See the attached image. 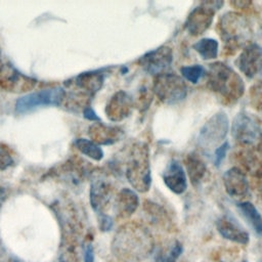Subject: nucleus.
Wrapping results in <instances>:
<instances>
[{
	"mask_svg": "<svg viewBox=\"0 0 262 262\" xmlns=\"http://www.w3.org/2000/svg\"><path fill=\"white\" fill-rule=\"evenodd\" d=\"M154 246L149 230L143 224L131 221L117 230L112 249L118 258L126 262H141L152 253Z\"/></svg>",
	"mask_w": 262,
	"mask_h": 262,
	"instance_id": "f257e3e1",
	"label": "nucleus"
},
{
	"mask_svg": "<svg viewBox=\"0 0 262 262\" xmlns=\"http://www.w3.org/2000/svg\"><path fill=\"white\" fill-rule=\"evenodd\" d=\"M209 89L223 103H235L245 93V83L242 77L229 66L216 61L209 66L206 73Z\"/></svg>",
	"mask_w": 262,
	"mask_h": 262,
	"instance_id": "f03ea898",
	"label": "nucleus"
},
{
	"mask_svg": "<svg viewBox=\"0 0 262 262\" xmlns=\"http://www.w3.org/2000/svg\"><path fill=\"white\" fill-rule=\"evenodd\" d=\"M224 44V51L234 54L250 44L252 31L248 19L239 12L228 11L221 15L216 27Z\"/></svg>",
	"mask_w": 262,
	"mask_h": 262,
	"instance_id": "7ed1b4c3",
	"label": "nucleus"
},
{
	"mask_svg": "<svg viewBox=\"0 0 262 262\" xmlns=\"http://www.w3.org/2000/svg\"><path fill=\"white\" fill-rule=\"evenodd\" d=\"M125 175L131 186L138 192L149 190L151 173L149 150L145 142H135L131 145L126 158Z\"/></svg>",
	"mask_w": 262,
	"mask_h": 262,
	"instance_id": "20e7f679",
	"label": "nucleus"
},
{
	"mask_svg": "<svg viewBox=\"0 0 262 262\" xmlns=\"http://www.w3.org/2000/svg\"><path fill=\"white\" fill-rule=\"evenodd\" d=\"M152 92L165 104L182 101L187 94V86L183 78L173 73H164L154 79Z\"/></svg>",
	"mask_w": 262,
	"mask_h": 262,
	"instance_id": "39448f33",
	"label": "nucleus"
},
{
	"mask_svg": "<svg viewBox=\"0 0 262 262\" xmlns=\"http://www.w3.org/2000/svg\"><path fill=\"white\" fill-rule=\"evenodd\" d=\"M231 135L241 147L254 146L262 141V127L256 117L241 112L232 121Z\"/></svg>",
	"mask_w": 262,
	"mask_h": 262,
	"instance_id": "423d86ee",
	"label": "nucleus"
},
{
	"mask_svg": "<svg viewBox=\"0 0 262 262\" xmlns=\"http://www.w3.org/2000/svg\"><path fill=\"white\" fill-rule=\"evenodd\" d=\"M64 97V88L55 87L30 92L19 97L15 102V112L26 114L40 106L61 105Z\"/></svg>",
	"mask_w": 262,
	"mask_h": 262,
	"instance_id": "0eeeda50",
	"label": "nucleus"
},
{
	"mask_svg": "<svg viewBox=\"0 0 262 262\" xmlns=\"http://www.w3.org/2000/svg\"><path fill=\"white\" fill-rule=\"evenodd\" d=\"M229 129V121L224 112L213 115L201 128L198 141L202 148L211 149L223 143Z\"/></svg>",
	"mask_w": 262,
	"mask_h": 262,
	"instance_id": "6e6552de",
	"label": "nucleus"
},
{
	"mask_svg": "<svg viewBox=\"0 0 262 262\" xmlns=\"http://www.w3.org/2000/svg\"><path fill=\"white\" fill-rule=\"evenodd\" d=\"M223 5L222 1H204L194 7L187 15L184 27L191 36H199L206 32L213 23L216 10Z\"/></svg>",
	"mask_w": 262,
	"mask_h": 262,
	"instance_id": "1a4fd4ad",
	"label": "nucleus"
},
{
	"mask_svg": "<svg viewBox=\"0 0 262 262\" xmlns=\"http://www.w3.org/2000/svg\"><path fill=\"white\" fill-rule=\"evenodd\" d=\"M38 81L17 71L12 64L0 66V89L11 93H25L33 90Z\"/></svg>",
	"mask_w": 262,
	"mask_h": 262,
	"instance_id": "9d476101",
	"label": "nucleus"
},
{
	"mask_svg": "<svg viewBox=\"0 0 262 262\" xmlns=\"http://www.w3.org/2000/svg\"><path fill=\"white\" fill-rule=\"evenodd\" d=\"M173 60L172 49L169 46H160L143 54L138 59V64L142 70L152 76H158L170 68Z\"/></svg>",
	"mask_w": 262,
	"mask_h": 262,
	"instance_id": "9b49d317",
	"label": "nucleus"
},
{
	"mask_svg": "<svg viewBox=\"0 0 262 262\" xmlns=\"http://www.w3.org/2000/svg\"><path fill=\"white\" fill-rule=\"evenodd\" d=\"M236 67L250 79L262 75V47L257 43L245 46L236 59Z\"/></svg>",
	"mask_w": 262,
	"mask_h": 262,
	"instance_id": "f8f14e48",
	"label": "nucleus"
},
{
	"mask_svg": "<svg viewBox=\"0 0 262 262\" xmlns=\"http://www.w3.org/2000/svg\"><path fill=\"white\" fill-rule=\"evenodd\" d=\"M104 75L100 71H88L77 75L64 84L67 88L80 92L90 98L101 89Z\"/></svg>",
	"mask_w": 262,
	"mask_h": 262,
	"instance_id": "ddd939ff",
	"label": "nucleus"
},
{
	"mask_svg": "<svg viewBox=\"0 0 262 262\" xmlns=\"http://www.w3.org/2000/svg\"><path fill=\"white\" fill-rule=\"evenodd\" d=\"M113 194V186L110 181L103 177H95L91 181L89 201L92 209L100 214H105L104 211L108 207Z\"/></svg>",
	"mask_w": 262,
	"mask_h": 262,
	"instance_id": "4468645a",
	"label": "nucleus"
},
{
	"mask_svg": "<svg viewBox=\"0 0 262 262\" xmlns=\"http://www.w3.org/2000/svg\"><path fill=\"white\" fill-rule=\"evenodd\" d=\"M133 105L134 100L132 97L124 90H120L107 101L105 105V115L110 121L120 122L129 117Z\"/></svg>",
	"mask_w": 262,
	"mask_h": 262,
	"instance_id": "2eb2a0df",
	"label": "nucleus"
},
{
	"mask_svg": "<svg viewBox=\"0 0 262 262\" xmlns=\"http://www.w3.org/2000/svg\"><path fill=\"white\" fill-rule=\"evenodd\" d=\"M223 183L226 192L231 198L241 200L249 193V181L244 171L238 167H232L223 174Z\"/></svg>",
	"mask_w": 262,
	"mask_h": 262,
	"instance_id": "dca6fc26",
	"label": "nucleus"
},
{
	"mask_svg": "<svg viewBox=\"0 0 262 262\" xmlns=\"http://www.w3.org/2000/svg\"><path fill=\"white\" fill-rule=\"evenodd\" d=\"M165 185L174 193L181 194L186 190L187 181L183 167L177 161L172 160L163 172Z\"/></svg>",
	"mask_w": 262,
	"mask_h": 262,
	"instance_id": "f3484780",
	"label": "nucleus"
},
{
	"mask_svg": "<svg viewBox=\"0 0 262 262\" xmlns=\"http://www.w3.org/2000/svg\"><path fill=\"white\" fill-rule=\"evenodd\" d=\"M237 156L241 165L246 171L255 178L262 177V141L254 146L243 147Z\"/></svg>",
	"mask_w": 262,
	"mask_h": 262,
	"instance_id": "a211bd4d",
	"label": "nucleus"
},
{
	"mask_svg": "<svg viewBox=\"0 0 262 262\" xmlns=\"http://www.w3.org/2000/svg\"><path fill=\"white\" fill-rule=\"evenodd\" d=\"M218 232L226 239L239 245H247L249 243V233L230 216H222L217 223Z\"/></svg>",
	"mask_w": 262,
	"mask_h": 262,
	"instance_id": "6ab92c4d",
	"label": "nucleus"
},
{
	"mask_svg": "<svg viewBox=\"0 0 262 262\" xmlns=\"http://www.w3.org/2000/svg\"><path fill=\"white\" fill-rule=\"evenodd\" d=\"M88 135L96 144L108 145L114 144L121 140L124 136V132L121 128L115 126H107L102 123H93L88 129Z\"/></svg>",
	"mask_w": 262,
	"mask_h": 262,
	"instance_id": "aec40b11",
	"label": "nucleus"
},
{
	"mask_svg": "<svg viewBox=\"0 0 262 262\" xmlns=\"http://www.w3.org/2000/svg\"><path fill=\"white\" fill-rule=\"evenodd\" d=\"M91 166L88 162L74 157L62 164L55 172V174L66 176L73 182H80L87 178L91 174Z\"/></svg>",
	"mask_w": 262,
	"mask_h": 262,
	"instance_id": "412c9836",
	"label": "nucleus"
},
{
	"mask_svg": "<svg viewBox=\"0 0 262 262\" xmlns=\"http://www.w3.org/2000/svg\"><path fill=\"white\" fill-rule=\"evenodd\" d=\"M139 199L136 192L130 188H122L116 199V212L120 218L130 217L137 209Z\"/></svg>",
	"mask_w": 262,
	"mask_h": 262,
	"instance_id": "4be33fe9",
	"label": "nucleus"
},
{
	"mask_svg": "<svg viewBox=\"0 0 262 262\" xmlns=\"http://www.w3.org/2000/svg\"><path fill=\"white\" fill-rule=\"evenodd\" d=\"M184 166L191 184H200L207 172V166L200 155L194 151L186 155Z\"/></svg>",
	"mask_w": 262,
	"mask_h": 262,
	"instance_id": "5701e85b",
	"label": "nucleus"
},
{
	"mask_svg": "<svg viewBox=\"0 0 262 262\" xmlns=\"http://www.w3.org/2000/svg\"><path fill=\"white\" fill-rule=\"evenodd\" d=\"M236 207L252 230L256 234L262 235V217L256 207L250 202H242L237 204Z\"/></svg>",
	"mask_w": 262,
	"mask_h": 262,
	"instance_id": "b1692460",
	"label": "nucleus"
},
{
	"mask_svg": "<svg viewBox=\"0 0 262 262\" xmlns=\"http://www.w3.org/2000/svg\"><path fill=\"white\" fill-rule=\"evenodd\" d=\"M218 46L217 40L213 38H203L195 42L192 47L203 59L210 60L217 57Z\"/></svg>",
	"mask_w": 262,
	"mask_h": 262,
	"instance_id": "393cba45",
	"label": "nucleus"
},
{
	"mask_svg": "<svg viewBox=\"0 0 262 262\" xmlns=\"http://www.w3.org/2000/svg\"><path fill=\"white\" fill-rule=\"evenodd\" d=\"M74 145L81 154L94 161H100L103 158V150L99 147L98 144L90 139L77 138L74 141Z\"/></svg>",
	"mask_w": 262,
	"mask_h": 262,
	"instance_id": "a878e982",
	"label": "nucleus"
},
{
	"mask_svg": "<svg viewBox=\"0 0 262 262\" xmlns=\"http://www.w3.org/2000/svg\"><path fill=\"white\" fill-rule=\"evenodd\" d=\"M182 251V245L178 241H173L169 247L159 252L156 257V262H176Z\"/></svg>",
	"mask_w": 262,
	"mask_h": 262,
	"instance_id": "bb28decb",
	"label": "nucleus"
},
{
	"mask_svg": "<svg viewBox=\"0 0 262 262\" xmlns=\"http://www.w3.org/2000/svg\"><path fill=\"white\" fill-rule=\"evenodd\" d=\"M180 73L185 80L189 81L192 84H196L199 82V80L202 79L206 75L205 69L200 64L182 67L180 69Z\"/></svg>",
	"mask_w": 262,
	"mask_h": 262,
	"instance_id": "cd10ccee",
	"label": "nucleus"
},
{
	"mask_svg": "<svg viewBox=\"0 0 262 262\" xmlns=\"http://www.w3.org/2000/svg\"><path fill=\"white\" fill-rule=\"evenodd\" d=\"M250 93L252 104L262 115V80L257 82L252 87Z\"/></svg>",
	"mask_w": 262,
	"mask_h": 262,
	"instance_id": "c85d7f7f",
	"label": "nucleus"
},
{
	"mask_svg": "<svg viewBox=\"0 0 262 262\" xmlns=\"http://www.w3.org/2000/svg\"><path fill=\"white\" fill-rule=\"evenodd\" d=\"M13 163L14 160L9 149L0 143V171L8 169L13 165Z\"/></svg>",
	"mask_w": 262,
	"mask_h": 262,
	"instance_id": "c756f323",
	"label": "nucleus"
},
{
	"mask_svg": "<svg viewBox=\"0 0 262 262\" xmlns=\"http://www.w3.org/2000/svg\"><path fill=\"white\" fill-rule=\"evenodd\" d=\"M228 147H229L228 142H227V141H224L223 143H221V144L215 149V160H214V162H215V165H216V166H219L220 163L222 162V160L225 158V155H226V152H227V150H228Z\"/></svg>",
	"mask_w": 262,
	"mask_h": 262,
	"instance_id": "7c9ffc66",
	"label": "nucleus"
},
{
	"mask_svg": "<svg viewBox=\"0 0 262 262\" xmlns=\"http://www.w3.org/2000/svg\"><path fill=\"white\" fill-rule=\"evenodd\" d=\"M113 219L106 214L99 215V227L102 231H107L113 227Z\"/></svg>",
	"mask_w": 262,
	"mask_h": 262,
	"instance_id": "2f4dec72",
	"label": "nucleus"
},
{
	"mask_svg": "<svg viewBox=\"0 0 262 262\" xmlns=\"http://www.w3.org/2000/svg\"><path fill=\"white\" fill-rule=\"evenodd\" d=\"M84 262H94V251L91 244H87L84 248Z\"/></svg>",
	"mask_w": 262,
	"mask_h": 262,
	"instance_id": "473e14b6",
	"label": "nucleus"
},
{
	"mask_svg": "<svg viewBox=\"0 0 262 262\" xmlns=\"http://www.w3.org/2000/svg\"><path fill=\"white\" fill-rule=\"evenodd\" d=\"M7 198H8V186L4 182L0 181V209Z\"/></svg>",
	"mask_w": 262,
	"mask_h": 262,
	"instance_id": "72a5a7b5",
	"label": "nucleus"
},
{
	"mask_svg": "<svg viewBox=\"0 0 262 262\" xmlns=\"http://www.w3.org/2000/svg\"><path fill=\"white\" fill-rule=\"evenodd\" d=\"M83 116H84V118H86L90 121H99V118L96 116L95 112L91 108V106H88L83 111Z\"/></svg>",
	"mask_w": 262,
	"mask_h": 262,
	"instance_id": "f704fd0d",
	"label": "nucleus"
},
{
	"mask_svg": "<svg viewBox=\"0 0 262 262\" xmlns=\"http://www.w3.org/2000/svg\"><path fill=\"white\" fill-rule=\"evenodd\" d=\"M252 3L251 2H249V1H231L230 2V5H232V6H235L236 8H247L248 6H250Z\"/></svg>",
	"mask_w": 262,
	"mask_h": 262,
	"instance_id": "c9c22d12",
	"label": "nucleus"
},
{
	"mask_svg": "<svg viewBox=\"0 0 262 262\" xmlns=\"http://www.w3.org/2000/svg\"><path fill=\"white\" fill-rule=\"evenodd\" d=\"M11 262H19V261H17V260H12Z\"/></svg>",
	"mask_w": 262,
	"mask_h": 262,
	"instance_id": "e433bc0d",
	"label": "nucleus"
}]
</instances>
